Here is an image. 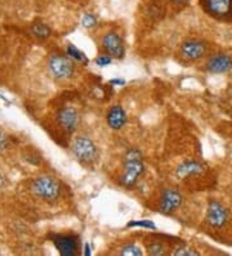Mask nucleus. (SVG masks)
I'll return each instance as SVG.
<instances>
[{"instance_id": "obj_11", "label": "nucleus", "mask_w": 232, "mask_h": 256, "mask_svg": "<svg viewBox=\"0 0 232 256\" xmlns=\"http://www.w3.org/2000/svg\"><path fill=\"white\" fill-rule=\"evenodd\" d=\"M181 204H182V196L180 192L167 189L161 197L160 211L165 215H169V214L174 212L177 208H180Z\"/></svg>"}, {"instance_id": "obj_19", "label": "nucleus", "mask_w": 232, "mask_h": 256, "mask_svg": "<svg viewBox=\"0 0 232 256\" xmlns=\"http://www.w3.org/2000/svg\"><path fill=\"white\" fill-rule=\"evenodd\" d=\"M174 255L176 256H198L199 252L192 248H189V247H180L174 251Z\"/></svg>"}, {"instance_id": "obj_9", "label": "nucleus", "mask_w": 232, "mask_h": 256, "mask_svg": "<svg viewBox=\"0 0 232 256\" xmlns=\"http://www.w3.org/2000/svg\"><path fill=\"white\" fill-rule=\"evenodd\" d=\"M57 119H58V123L61 124V127L67 132L76 131V128L79 127V122H80L79 112L75 108H63V109H61Z\"/></svg>"}, {"instance_id": "obj_20", "label": "nucleus", "mask_w": 232, "mask_h": 256, "mask_svg": "<svg viewBox=\"0 0 232 256\" xmlns=\"http://www.w3.org/2000/svg\"><path fill=\"white\" fill-rule=\"evenodd\" d=\"M96 65L101 66V68H105V66L111 65L112 64V57L110 54H102V56H98L96 58Z\"/></svg>"}, {"instance_id": "obj_27", "label": "nucleus", "mask_w": 232, "mask_h": 256, "mask_svg": "<svg viewBox=\"0 0 232 256\" xmlns=\"http://www.w3.org/2000/svg\"><path fill=\"white\" fill-rule=\"evenodd\" d=\"M4 182H4V178L1 175H0V188L4 186Z\"/></svg>"}, {"instance_id": "obj_6", "label": "nucleus", "mask_w": 232, "mask_h": 256, "mask_svg": "<svg viewBox=\"0 0 232 256\" xmlns=\"http://www.w3.org/2000/svg\"><path fill=\"white\" fill-rule=\"evenodd\" d=\"M102 46L106 52H107V54H110L112 58L121 60L125 54L123 39H121L118 32H108L107 34L103 35Z\"/></svg>"}, {"instance_id": "obj_8", "label": "nucleus", "mask_w": 232, "mask_h": 256, "mask_svg": "<svg viewBox=\"0 0 232 256\" xmlns=\"http://www.w3.org/2000/svg\"><path fill=\"white\" fill-rule=\"evenodd\" d=\"M53 244L62 256H74L79 251V240L75 236L57 234L53 237Z\"/></svg>"}, {"instance_id": "obj_3", "label": "nucleus", "mask_w": 232, "mask_h": 256, "mask_svg": "<svg viewBox=\"0 0 232 256\" xmlns=\"http://www.w3.org/2000/svg\"><path fill=\"white\" fill-rule=\"evenodd\" d=\"M71 149L75 158L81 163L96 162L97 156H98V149H97L94 141L88 136H79L75 138Z\"/></svg>"}, {"instance_id": "obj_2", "label": "nucleus", "mask_w": 232, "mask_h": 256, "mask_svg": "<svg viewBox=\"0 0 232 256\" xmlns=\"http://www.w3.org/2000/svg\"><path fill=\"white\" fill-rule=\"evenodd\" d=\"M31 189L37 198H40L45 202H54L56 200H58L59 194H61L58 182L49 176H41V178H35L31 185Z\"/></svg>"}, {"instance_id": "obj_10", "label": "nucleus", "mask_w": 232, "mask_h": 256, "mask_svg": "<svg viewBox=\"0 0 232 256\" xmlns=\"http://www.w3.org/2000/svg\"><path fill=\"white\" fill-rule=\"evenodd\" d=\"M207 50L208 48L204 42L195 40V39L183 42V44L181 46V54L187 60H199L204 57Z\"/></svg>"}, {"instance_id": "obj_4", "label": "nucleus", "mask_w": 232, "mask_h": 256, "mask_svg": "<svg viewBox=\"0 0 232 256\" xmlns=\"http://www.w3.org/2000/svg\"><path fill=\"white\" fill-rule=\"evenodd\" d=\"M48 70L54 78L59 80L72 78L75 72L72 60L68 56H62V54H53L49 57Z\"/></svg>"}, {"instance_id": "obj_16", "label": "nucleus", "mask_w": 232, "mask_h": 256, "mask_svg": "<svg viewBox=\"0 0 232 256\" xmlns=\"http://www.w3.org/2000/svg\"><path fill=\"white\" fill-rule=\"evenodd\" d=\"M66 54L71 60L76 61L79 64H87L88 62V57L85 56L84 52H81L77 47H75L74 44H68L67 48H66Z\"/></svg>"}, {"instance_id": "obj_23", "label": "nucleus", "mask_w": 232, "mask_h": 256, "mask_svg": "<svg viewBox=\"0 0 232 256\" xmlns=\"http://www.w3.org/2000/svg\"><path fill=\"white\" fill-rule=\"evenodd\" d=\"M6 148H8V138L3 131H0V152H4Z\"/></svg>"}, {"instance_id": "obj_24", "label": "nucleus", "mask_w": 232, "mask_h": 256, "mask_svg": "<svg viewBox=\"0 0 232 256\" xmlns=\"http://www.w3.org/2000/svg\"><path fill=\"white\" fill-rule=\"evenodd\" d=\"M110 83L114 86H124L125 84V80H124V79H120V78H115V79H112Z\"/></svg>"}, {"instance_id": "obj_13", "label": "nucleus", "mask_w": 232, "mask_h": 256, "mask_svg": "<svg viewBox=\"0 0 232 256\" xmlns=\"http://www.w3.org/2000/svg\"><path fill=\"white\" fill-rule=\"evenodd\" d=\"M127 112L121 106H112L107 114V124L108 127L114 130V131H119L124 126L127 124Z\"/></svg>"}, {"instance_id": "obj_7", "label": "nucleus", "mask_w": 232, "mask_h": 256, "mask_svg": "<svg viewBox=\"0 0 232 256\" xmlns=\"http://www.w3.org/2000/svg\"><path fill=\"white\" fill-rule=\"evenodd\" d=\"M227 210L217 200H211L207 208V222L213 228H222L227 222Z\"/></svg>"}, {"instance_id": "obj_15", "label": "nucleus", "mask_w": 232, "mask_h": 256, "mask_svg": "<svg viewBox=\"0 0 232 256\" xmlns=\"http://www.w3.org/2000/svg\"><path fill=\"white\" fill-rule=\"evenodd\" d=\"M30 30L31 34L34 35L35 38H37V39H46V38H49L50 35L49 26L45 25V24L41 21H36L35 24H32Z\"/></svg>"}, {"instance_id": "obj_14", "label": "nucleus", "mask_w": 232, "mask_h": 256, "mask_svg": "<svg viewBox=\"0 0 232 256\" xmlns=\"http://www.w3.org/2000/svg\"><path fill=\"white\" fill-rule=\"evenodd\" d=\"M204 172V166L201 163L196 162V160H186V162L181 163L176 170V176L181 180L189 178V176L200 175Z\"/></svg>"}, {"instance_id": "obj_17", "label": "nucleus", "mask_w": 232, "mask_h": 256, "mask_svg": "<svg viewBox=\"0 0 232 256\" xmlns=\"http://www.w3.org/2000/svg\"><path fill=\"white\" fill-rule=\"evenodd\" d=\"M120 254L125 256H141L143 255V251L137 244H125L120 250Z\"/></svg>"}, {"instance_id": "obj_1", "label": "nucleus", "mask_w": 232, "mask_h": 256, "mask_svg": "<svg viewBox=\"0 0 232 256\" xmlns=\"http://www.w3.org/2000/svg\"><path fill=\"white\" fill-rule=\"evenodd\" d=\"M143 174L142 154L138 149L128 150L124 158V172L120 178V184L124 186H133Z\"/></svg>"}, {"instance_id": "obj_22", "label": "nucleus", "mask_w": 232, "mask_h": 256, "mask_svg": "<svg viewBox=\"0 0 232 256\" xmlns=\"http://www.w3.org/2000/svg\"><path fill=\"white\" fill-rule=\"evenodd\" d=\"M129 226H142L147 229H155V224L149 220H143V222H130Z\"/></svg>"}, {"instance_id": "obj_12", "label": "nucleus", "mask_w": 232, "mask_h": 256, "mask_svg": "<svg viewBox=\"0 0 232 256\" xmlns=\"http://www.w3.org/2000/svg\"><path fill=\"white\" fill-rule=\"evenodd\" d=\"M207 69L213 74H225L232 69V58L227 54H216L207 64Z\"/></svg>"}, {"instance_id": "obj_5", "label": "nucleus", "mask_w": 232, "mask_h": 256, "mask_svg": "<svg viewBox=\"0 0 232 256\" xmlns=\"http://www.w3.org/2000/svg\"><path fill=\"white\" fill-rule=\"evenodd\" d=\"M203 10L216 18H231L232 0H201Z\"/></svg>"}, {"instance_id": "obj_25", "label": "nucleus", "mask_w": 232, "mask_h": 256, "mask_svg": "<svg viewBox=\"0 0 232 256\" xmlns=\"http://www.w3.org/2000/svg\"><path fill=\"white\" fill-rule=\"evenodd\" d=\"M174 3H178V4H186L189 3L190 0H173Z\"/></svg>"}, {"instance_id": "obj_26", "label": "nucleus", "mask_w": 232, "mask_h": 256, "mask_svg": "<svg viewBox=\"0 0 232 256\" xmlns=\"http://www.w3.org/2000/svg\"><path fill=\"white\" fill-rule=\"evenodd\" d=\"M85 255H90V250H89V244H85V251H84Z\"/></svg>"}, {"instance_id": "obj_21", "label": "nucleus", "mask_w": 232, "mask_h": 256, "mask_svg": "<svg viewBox=\"0 0 232 256\" xmlns=\"http://www.w3.org/2000/svg\"><path fill=\"white\" fill-rule=\"evenodd\" d=\"M147 251H149V254H151V255H163V254H165V248L164 246H163V244H151V246L147 247Z\"/></svg>"}, {"instance_id": "obj_18", "label": "nucleus", "mask_w": 232, "mask_h": 256, "mask_svg": "<svg viewBox=\"0 0 232 256\" xmlns=\"http://www.w3.org/2000/svg\"><path fill=\"white\" fill-rule=\"evenodd\" d=\"M81 25L85 28H92L97 25V17L92 13H85L81 18Z\"/></svg>"}]
</instances>
